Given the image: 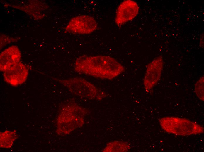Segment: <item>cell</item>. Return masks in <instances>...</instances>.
<instances>
[{
  "mask_svg": "<svg viewBox=\"0 0 204 152\" xmlns=\"http://www.w3.org/2000/svg\"><path fill=\"white\" fill-rule=\"evenodd\" d=\"M159 122L165 132L175 135L189 136L201 134L204 132L203 126L185 118L164 117L160 119Z\"/></svg>",
  "mask_w": 204,
  "mask_h": 152,
  "instance_id": "2",
  "label": "cell"
},
{
  "mask_svg": "<svg viewBox=\"0 0 204 152\" xmlns=\"http://www.w3.org/2000/svg\"><path fill=\"white\" fill-rule=\"evenodd\" d=\"M97 26L96 21L93 17L88 15H81L71 18L65 30L73 34H88L94 31Z\"/></svg>",
  "mask_w": 204,
  "mask_h": 152,
  "instance_id": "4",
  "label": "cell"
},
{
  "mask_svg": "<svg viewBox=\"0 0 204 152\" xmlns=\"http://www.w3.org/2000/svg\"><path fill=\"white\" fill-rule=\"evenodd\" d=\"M55 79L66 87L72 93L81 97L101 100L107 95L105 92L81 77H76L66 79Z\"/></svg>",
  "mask_w": 204,
  "mask_h": 152,
  "instance_id": "3",
  "label": "cell"
},
{
  "mask_svg": "<svg viewBox=\"0 0 204 152\" xmlns=\"http://www.w3.org/2000/svg\"><path fill=\"white\" fill-rule=\"evenodd\" d=\"M139 7L138 4L132 0H126L118 6L116 13L115 23L119 26L134 19L138 14Z\"/></svg>",
  "mask_w": 204,
  "mask_h": 152,
  "instance_id": "6",
  "label": "cell"
},
{
  "mask_svg": "<svg viewBox=\"0 0 204 152\" xmlns=\"http://www.w3.org/2000/svg\"><path fill=\"white\" fill-rule=\"evenodd\" d=\"M0 135V147L5 148H11L18 137L16 132L7 130L1 132Z\"/></svg>",
  "mask_w": 204,
  "mask_h": 152,
  "instance_id": "9",
  "label": "cell"
},
{
  "mask_svg": "<svg viewBox=\"0 0 204 152\" xmlns=\"http://www.w3.org/2000/svg\"><path fill=\"white\" fill-rule=\"evenodd\" d=\"M28 73L27 67L20 62L4 71L3 75L6 82L12 86H16L25 82Z\"/></svg>",
  "mask_w": 204,
  "mask_h": 152,
  "instance_id": "7",
  "label": "cell"
},
{
  "mask_svg": "<svg viewBox=\"0 0 204 152\" xmlns=\"http://www.w3.org/2000/svg\"><path fill=\"white\" fill-rule=\"evenodd\" d=\"M0 38L1 49L10 43L14 42L17 39L9 38L8 37L4 35H1V36Z\"/></svg>",
  "mask_w": 204,
  "mask_h": 152,
  "instance_id": "11",
  "label": "cell"
},
{
  "mask_svg": "<svg viewBox=\"0 0 204 152\" xmlns=\"http://www.w3.org/2000/svg\"><path fill=\"white\" fill-rule=\"evenodd\" d=\"M204 76H203L197 81L195 85V93L198 98L204 101Z\"/></svg>",
  "mask_w": 204,
  "mask_h": 152,
  "instance_id": "10",
  "label": "cell"
},
{
  "mask_svg": "<svg viewBox=\"0 0 204 152\" xmlns=\"http://www.w3.org/2000/svg\"><path fill=\"white\" fill-rule=\"evenodd\" d=\"M21 52L16 46H11L1 52L0 55V70L4 72L8 68L19 62Z\"/></svg>",
  "mask_w": 204,
  "mask_h": 152,
  "instance_id": "8",
  "label": "cell"
},
{
  "mask_svg": "<svg viewBox=\"0 0 204 152\" xmlns=\"http://www.w3.org/2000/svg\"><path fill=\"white\" fill-rule=\"evenodd\" d=\"M199 45L202 48L204 47V35L202 34L200 37L199 41Z\"/></svg>",
  "mask_w": 204,
  "mask_h": 152,
  "instance_id": "12",
  "label": "cell"
},
{
  "mask_svg": "<svg viewBox=\"0 0 204 152\" xmlns=\"http://www.w3.org/2000/svg\"><path fill=\"white\" fill-rule=\"evenodd\" d=\"M78 73L103 79L112 80L125 71V68L114 58L98 55L79 56L74 63Z\"/></svg>",
  "mask_w": 204,
  "mask_h": 152,
  "instance_id": "1",
  "label": "cell"
},
{
  "mask_svg": "<svg viewBox=\"0 0 204 152\" xmlns=\"http://www.w3.org/2000/svg\"><path fill=\"white\" fill-rule=\"evenodd\" d=\"M164 61L162 56H158L148 65L143 79L145 91L149 92L160 79L163 68Z\"/></svg>",
  "mask_w": 204,
  "mask_h": 152,
  "instance_id": "5",
  "label": "cell"
}]
</instances>
